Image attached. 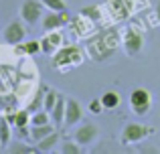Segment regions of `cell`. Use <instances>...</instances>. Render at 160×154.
I'll return each instance as SVG.
<instances>
[{
	"label": "cell",
	"mask_w": 160,
	"mask_h": 154,
	"mask_svg": "<svg viewBox=\"0 0 160 154\" xmlns=\"http://www.w3.org/2000/svg\"><path fill=\"white\" fill-rule=\"evenodd\" d=\"M122 43V37L120 32H118V28H108V31L103 32H98V35L93 37V39L87 43V55H89V59L93 61H108L109 57L116 53L118 45Z\"/></svg>",
	"instance_id": "cell-1"
},
{
	"label": "cell",
	"mask_w": 160,
	"mask_h": 154,
	"mask_svg": "<svg viewBox=\"0 0 160 154\" xmlns=\"http://www.w3.org/2000/svg\"><path fill=\"white\" fill-rule=\"evenodd\" d=\"M83 61V51L77 45H67L61 47L57 53L53 55V67L57 71H65V67H77Z\"/></svg>",
	"instance_id": "cell-2"
},
{
	"label": "cell",
	"mask_w": 160,
	"mask_h": 154,
	"mask_svg": "<svg viewBox=\"0 0 160 154\" xmlns=\"http://www.w3.org/2000/svg\"><path fill=\"white\" fill-rule=\"evenodd\" d=\"M154 132H156V130H154L152 126L138 124V122H130V124H126V126H124L120 140H122L124 146H130V144H138V142H142V140L150 138Z\"/></svg>",
	"instance_id": "cell-3"
},
{
	"label": "cell",
	"mask_w": 160,
	"mask_h": 154,
	"mask_svg": "<svg viewBox=\"0 0 160 154\" xmlns=\"http://www.w3.org/2000/svg\"><path fill=\"white\" fill-rule=\"evenodd\" d=\"M122 47H124L128 57L140 55L142 49H144V35H142L140 28H136V27L126 28L124 35H122Z\"/></svg>",
	"instance_id": "cell-4"
},
{
	"label": "cell",
	"mask_w": 160,
	"mask_h": 154,
	"mask_svg": "<svg viewBox=\"0 0 160 154\" xmlns=\"http://www.w3.org/2000/svg\"><path fill=\"white\" fill-rule=\"evenodd\" d=\"M43 8H45V4L41 0H22L20 10H18L20 20L24 24H31V27L39 24L41 18H43Z\"/></svg>",
	"instance_id": "cell-5"
},
{
	"label": "cell",
	"mask_w": 160,
	"mask_h": 154,
	"mask_svg": "<svg viewBox=\"0 0 160 154\" xmlns=\"http://www.w3.org/2000/svg\"><path fill=\"white\" fill-rule=\"evenodd\" d=\"M130 107L136 116H146L152 107V93L144 87H138L130 93Z\"/></svg>",
	"instance_id": "cell-6"
},
{
	"label": "cell",
	"mask_w": 160,
	"mask_h": 154,
	"mask_svg": "<svg viewBox=\"0 0 160 154\" xmlns=\"http://www.w3.org/2000/svg\"><path fill=\"white\" fill-rule=\"evenodd\" d=\"M24 37H27V28H24L22 20H10L2 31V41L6 45H10V47L20 45L24 41Z\"/></svg>",
	"instance_id": "cell-7"
},
{
	"label": "cell",
	"mask_w": 160,
	"mask_h": 154,
	"mask_svg": "<svg viewBox=\"0 0 160 154\" xmlns=\"http://www.w3.org/2000/svg\"><path fill=\"white\" fill-rule=\"evenodd\" d=\"M98 138H99V126H95L91 122H83L73 132V140L77 144H81V146H91Z\"/></svg>",
	"instance_id": "cell-8"
},
{
	"label": "cell",
	"mask_w": 160,
	"mask_h": 154,
	"mask_svg": "<svg viewBox=\"0 0 160 154\" xmlns=\"http://www.w3.org/2000/svg\"><path fill=\"white\" fill-rule=\"evenodd\" d=\"M67 22H69V14H67V10H61V12L49 10V14H45L43 18H41V27H43L45 32H49V31H61Z\"/></svg>",
	"instance_id": "cell-9"
},
{
	"label": "cell",
	"mask_w": 160,
	"mask_h": 154,
	"mask_svg": "<svg viewBox=\"0 0 160 154\" xmlns=\"http://www.w3.org/2000/svg\"><path fill=\"white\" fill-rule=\"evenodd\" d=\"M83 120V106L75 97H67L65 103V126L73 128L77 124H81Z\"/></svg>",
	"instance_id": "cell-10"
},
{
	"label": "cell",
	"mask_w": 160,
	"mask_h": 154,
	"mask_svg": "<svg viewBox=\"0 0 160 154\" xmlns=\"http://www.w3.org/2000/svg\"><path fill=\"white\" fill-rule=\"evenodd\" d=\"M61 47H63V35L59 31H49L41 39V53H45V55L53 57Z\"/></svg>",
	"instance_id": "cell-11"
},
{
	"label": "cell",
	"mask_w": 160,
	"mask_h": 154,
	"mask_svg": "<svg viewBox=\"0 0 160 154\" xmlns=\"http://www.w3.org/2000/svg\"><path fill=\"white\" fill-rule=\"evenodd\" d=\"M55 130H59L57 126H55L53 122H49V124H41V126H31V130H28V138L32 140V142H39V140H43L45 136H49L51 132Z\"/></svg>",
	"instance_id": "cell-12"
},
{
	"label": "cell",
	"mask_w": 160,
	"mask_h": 154,
	"mask_svg": "<svg viewBox=\"0 0 160 154\" xmlns=\"http://www.w3.org/2000/svg\"><path fill=\"white\" fill-rule=\"evenodd\" d=\"M8 122L12 124V126H16L18 130H22V128H27L28 124H31V112L28 110H16V112H10V114H6Z\"/></svg>",
	"instance_id": "cell-13"
},
{
	"label": "cell",
	"mask_w": 160,
	"mask_h": 154,
	"mask_svg": "<svg viewBox=\"0 0 160 154\" xmlns=\"http://www.w3.org/2000/svg\"><path fill=\"white\" fill-rule=\"evenodd\" d=\"M65 103H67V99L63 97V95H59L55 107L51 110V122L57 128H61V124H65Z\"/></svg>",
	"instance_id": "cell-14"
},
{
	"label": "cell",
	"mask_w": 160,
	"mask_h": 154,
	"mask_svg": "<svg viewBox=\"0 0 160 154\" xmlns=\"http://www.w3.org/2000/svg\"><path fill=\"white\" fill-rule=\"evenodd\" d=\"M55 146H59V132L55 130V132H51L49 136H45L43 140H39L37 142V152H51Z\"/></svg>",
	"instance_id": "cell-15"
},
{
	"label": "cell",
	"mask_w": 160,
	"mask_h": 154,
	"mask_svg": "<svg viewBox=\"0 0 160 154\" xmlns=\"http://www.w3.org/2000/svg\"><path fill=\"white\" fill-rule=\"evenodd\" d=\"M99 99H102V103H103V110H116L122 102V95L113 89H108L99 95Z\"/></svg>",
	"instance_id": "cell-16"
},
{
	"label": "cell",
	"mask_w": 160,
	"mask_h": 154,
	"mask_svg": "<svg viewBox=\"0 0 160 154\" xmlns=\"http://www.w3.org/2000/svg\"><path fill=\"white\" fill-rule=\"evenodd\" d=\"M10 128H12V124L8 122V118L6 116H0V144H2V148L10 144V136H12Z\"/></svg>",
	"instance_id": "cell-17"
},
{
	"label": "cell",
	"mask_w": 160,
	"mask_h": 154,
	"mask_svg": "<svg viewBox=\"0 0 160 154\" xmlns=\"http://www.w3.org/2000/svg\"><path fill=\"white\" fill-rule=\"evenodd\" d=\"M59 95H61V93H59L57 89H47V91H45V99H43V110L45 112H49V114H51V110L55 107Z\"/></svg>",
	"instance_id": "cell-18"
},
{
	"label": "cell",
	"mask_w": 160,
	"mask_h": 154,
	"mask_svg": "<svg viewBox=\"0 0 160 154\" xmlns=\"http://www.w3.org/2000/svg\"><path fill=\"white\" fill-rule=\"evenodd\" d=\"M20 53L24 55H39L41 53V41H28V43H20L16 45Z\"/></svg>",
	"instance_id": "cell-19"
},
{
	"label": "cell",
	"mask_w": 160,
	"mask_h": 154,
	"mask_svg": "<svg viewBox=\"0 0 160 154\" xmlns=\"http://www.w3.org/2000/svg\"><path fill=\"white\" fill-rule=\"evenodd\" d=\"M49 122H51V114L45 110H39V112L31 114V126H41V124H49Z\"/></svg>",
	"instance_id": "cell-20"
},
{
	"label": "cell",
	"mask_w": 160,
	"mask_h": 154,
	"mask_svg": "<svg viewBox=\"0 0 160 154\" xmlns=\"http://www.w3.org/2000/svg\"><path fill=\"white\" fill-rule=\"evenodd\" d=\"M59 152L61 154H79L81 152V144H77L75 140H65L61 144V148H59Z\"/></svg>",
	"instance_id": "cell-21"
},
{
	"label": "cell",
	"mask_w": 160,
	"mask_h": 154,
	"mask_svg": "<svg viewBox=\"0 0 160 154\" xmlns=\"http://www.w3.org/2000/svg\"><path fill=\"white\" fill-rule=\"evenodd\" d=\"M81 16L83 18H89L91 22H98V20L102 18V10H99L98 6H85L81 10Z\"/></svg>",
	"instance_id": "cell-22"
},
{
	"label": "cell",
	"mask_w": 160,
	"mask_h": 154,
	"mask_svg": "<svg viewBox=\"0 0 160 154\" xmlns=\"http://www.w3.org/2000/svg\"><path fill=\"white\" fill-rule=\"evenodd\" d=\"M6 150L10 154H32V152H37V148L27 146V144H22V142H16V144H12V146H8Z\"/></svg>",
	"instance_id": "cell-23"
},
{
	"label": "cell",
	"mask_w": 160,
	"mask_h": 154,
	"mask_svg": "<svg viewBox=\"0 0 160 154\" xmlns=\"http://www.w3.org/2000/svg\"><path fill=\"white\" fill-rule=\"evenodd\" d=\"M45 4L47 10H53V12H61V10H67V2L65 0H41Z\"/></svg>",
	"instance_id": "cell-24"
},
{
	"label": "cell",
	"mask_w": 160,
	"mask_h": 154,
	"mask_svg": "<svg viewBox=\"0 0 160 154\" xmlns=\"http://www.w3.org/2000/svg\"><path fill=\"white\" fill-rule=\"evenodd\" d=\"M89 112H91V114H102V112H103V103H102L99 97L89 102Z\"/></svg>",
	"instance_id": "cell-25"
},
{
	"label": "cell",
	"mask_w": 160,
	"mask_h": 154,
	"mask_svg": "<svg viewBox=\"0 0 160 154\" xmlns=\"http://www.w3.org/2000/svg\"><path fill=\"white\" fill-rule=\"evenodd\" d=\"M156 18H158V22H160V2L156 4Z\"/></svg>",
	"instance_id": "cell-26"
},
{
	"label": "cell",
	"mask_w": 160,
	"mask_h": 154,
	"mask_svg": "<svg viewBox=\"0 0 160 154\" xmlns=\"http://www.w3.org/2000/svg\"><path fill=\"white\" fill-rule=\"evenodd\" d=\"M0 150H2V144H0Z\"/></svg>",
	"instance_id": "cell-27"
}]
</instances>
